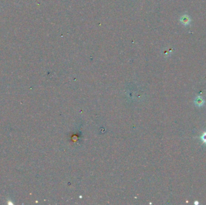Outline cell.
<instances>
[{
  "instance_id": "obj_3",
  "label": "cell",
  "mask_w": 206,
  "mask_h": 205,
  "mask_svg": "<svg viewBox=\"0 0 206 205\" xmlns=\"http://www.w3.org/2000/svg\"><path fill=\"white\" fill-rule=\"evenodd\" d=\"M201 138L203 141V142L206 144V132H205L202 134V135L201 137Z\"/></svg>"
},
{
  "instance_id": "obj_2",
  "label": "cell",
  "mask_w": 206,
  "mask_h": 205,
  "mask_svg": "<svg viewBox=\"0 0 206 205\" xmlns=\"http://www.w3.org/2000/svg\"><path fill=\"white\" fill-rule=\"evenodd\" d=\"M204 103V99H202V97H201V96L197 97L195 101V105L198 106H202V105H203Z\"/></svg>"
},
{
  "instance_id": "obj_1",
  "label": "cell",
  "mask_w": 206,
  "mask_h": 205,
  "mask_svg": "<svg viewBox=\"0 0 206 205\" xmlns=\"http://www.w3.org/2000/svg\"><path fill=\"white\" fill-rule=\"evenodd\" d=\"M180 21L182 23H183L184 25H188L191 22V19H190L189 17L187 15H184L181 16L180 19Z\"/></svg>"
}]
</instances>
